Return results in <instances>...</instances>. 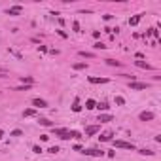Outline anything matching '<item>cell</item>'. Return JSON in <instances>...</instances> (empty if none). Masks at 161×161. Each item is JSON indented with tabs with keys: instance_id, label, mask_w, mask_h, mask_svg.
<instances>
[{
	"instance_id": "cell-1",
	"label": "cell",
	"mask_w": 161,
	"mask_h": 161,
	"mask_svg": "<svg viewBox=\"0 0 161 161\" xmlns=\"http://www.w3.org/2000/svg\"><path fill=\"white\" fill-rule=\"evenodd\" d=\"M116 148H123V150H135V144L133 142H125V140H114Z\"/></svg>"
},
{
	"instance_id": "cell-2",
	"label": "cell",
	"mask_w": 161,
	"mask_h": 161,
	"mask_svg": "<svg viewBox=\"0 0 161 161\" xmlns=\"http://www.w3.org/2000/svg\"><path fill=\"white\" fill-rule=\"evenodd\" d=\"M53 133H55V136H59V138H63V140L70 138V131H66V129H53Z\"/></svg>"
},
{
	"instance_id": "cell-3",
	"label": "cell",
	"mask_w": 161,
	"mask_h": 161,
	"mask_svg": "<svg viewBox=\"0 0 161 161\" xmlns=\"http://www.w3.org/2000/svg\"><path fill=\"white\" fill-rule=\"evenodd\" d=\"M133 91H140V89H148V83H142V82H131L129 83Z\"/></svg>"
},
{
	"instance_id": "cell-4",
	"label": "cell",
	"mask_w": 161,
	"mask_h": 161,
	"mask_svg": "<svg viewBox=\"0 0 161 161\" xmlns=\"http://www.w3.org/2000/svg\"><path fill=\"white\" fill-rule=\"evenodd\" d=\"M83 154L85 155H93V157H100V155H104V152L97 150V148H91V150H83Z\"/></svg>"
},
{
	"instance_id": "cell-5",
	"label": "cell",
	"mask_w": 161,
	"mask_h": 161,
	"mask_svg": "<svg viewBox=\"0 0 161 161\" xmlns=\"http://www.w3.org/2000/svg\"><path fill=\"white\" fill-rule=\"evenodd\" d=\"M99 133V125H89V127H85V135L87 136H93Z\"/></svg>"
},
{
	"instance_id": "cell-6",
	"label": "cell",
	"mask_w": 161,
	"mask_h": 161,
	"mask_svg": "<svg viewBox=\"0 0 161 161\" xmlns=\"http://www.w3.org/2000/svg\"><path fill=\"white\" fill-rule=\"evenodd\" d=\"M32 104H34V106H38V108H46L47 106V102L44 99H32Z\"/></svg>"
},
{
	"instance_id": "cell-7",
	"label": "cell",
	"mask_w": 161,
	"mask_h": 161,
	"mask_svg": "<svg viewBox=\"0 0 161 161\" xmlns=\"http://www.w3.org/2000/svg\"><path fill=\"white\" fill-rule=\"evenodd\" d=\"M112 119L114 118H112L110 114H99V121L100 123H108V121H112Z\"/></svg>"
},
{
	"instance_id": "cell-8",
	"label": "cell",
	"mask_w": 161,
	"mask_h": 161,
	"mask_svg": "<svg viewBox=\"0 0 161 161\" xmlns=\"http://www.w3.org/2000/svg\"><path fill=\"white\" fill-rule=\"evenodd\" d=\"M150 119H154V114H152V112H142V114H140V121H150Z\"/></svg>"
},
{
	"instance_id": "cell-9",
	"label": "cell",
	"mask_w": 161,
	"mask_h": 161,
	"mask_svg": "<svg viewBox=\"0 0 161 161\" xmlns=\"http://www.w3.org/2000/svg\"><path fill=\"white\" fill-rule=\"evenodd\" d=\"M89 82L91 83H108V78H97V76H91Z\"/></svg>"
},
{
	"instance_id": "cell-10",
	"label": "cell",
	"mask_w": 161,
	"mask_h": 161,
	"mask_svg": "<svg viewBox=\"0 0 161 161\" xmlns=\"http://www.w3.org/2000/svg\"><path fill=\"white\" fill-rule=\"evenodd\" d=\"M19 13H21V6H13L8 10V15H19Z\"/></svg>"
},
{
	"instance_id": "cell-11",
	"label": "cell",
	"mask_w": 161,
	"mask_h": 161,
	"mask_svg": "<svg viewBox=\"0 0 161 161\" xmlns=\"http://www.w3.org/2000/svg\"><path fill=\"white\" fill-rule=\"evenodd\" d=\"M136 66L138 68H146V70H152V66L148 63H144V61H136Z\"/></svg>"
},
{
	"instance_id": "cell-12",
	"label": "cell",
	"mask_w": 161,
	"mask_h": 161,
	"mask_svg": "<svg viewBox=\"0 0 161 161\" xmlns=\"http://www.w3.org/2000/svg\"><path fill=\"white\" fill-rule=\"evenodd\" d=\"M138 21H140V15H135V17H131V19H129V25H131V27H135V25H138Z\"/></svg>"
},
{
	"instance_id": "cell-13",
	"label": "cell",
	"mask_w": 161,
	"mask_h": 161,
	"mask_svg": "<svg viewBox=\"0 0 161 161\" xmlns=\"http://www.w3.org/2000/svg\"><path fill=\"white\" fill-rule=\"evenodd\" d=\"M40 125H44V127H51V121L47 118H40Z\"/></svg>"
},
{
	"instance_id": "cell-14",
	"label": "cell",
	"mask_w": 161,
	"mask_h": 161,
	"mask_svg": "<svg viewBox=\"0 0 161 161\" xmlns=\"http://www.w3.org/2000/svg\"><path fill=\"white\" fill-rule=\"evenodd\" d=\"M99 138L102 140V142H106V140H110V138H112V133H104V135H100Z\"/></svg>"
},
{
	"instance_id": "cell-15",
	"label": "cell",
	"mask_w": 161,
	"mask_h": 161,
	"mask_svg": "<svg viewBox=\"0 0 161 161\" xmlns=\"http://www.w3.org/2000/svg\"><path fill=\"white\" fill-rule=\"evenodd\" d=\"M34 114H36V112L32 110V108H27V110H25V114H23V116H25V118H30V116H34Z\"/></svg>"
},
{
	"instance_id": "cell-16",
	"label": "cell",
	"mask_w": 161,
	"mask_h": 161,
	"mask_svg": "<svg viewBox=\"0 0 161 161\" xmlns=\"http://www.w3.org/2000/svg\"><path fill=\"white\" fill-rule=\"evenodd\" d=\"M95 106H97V104H95V100H93V99H89V100L85 102V108H89V110H91V108H95Z\"/></svg>"
},
{
	"instance_id": "cell-17",
	"label": "cell",
	"mask_w": 161,
	"mask_h": 161,
	"mask_svg": "<svg viewBox=\"0 0 161 161\" xmlns=\"http://www.w3.org/2000/svg\"><path fill=\"white\" fill-rule=\"evenodd\" d=\"M146 34H150V36H155V38H157V36H159V30H157V29H150V30L146 32Z\"/></svg>"
},
{
	"instance_id": "cell-18",
	"label": "cell",
	"mask_w": 161,
	"mask_h": 161,
	"mask_svg": "<svg viewBox=\"0 0 161 161\" xmlns=\"http://www.w3.org/2000/svg\"><path fill=\"white\" fill-rule=\"evenodd\" d=\"M80 57H85V59H91V57H93V53H89V51H80Z\"/></svg>"
},
{
	"instance_id": "cell-19",
	"label": "cell",
	"mask_w": 161,
	"mask_h": 161,
	"mask_svg": "<svg viewBox=\"0 0 161 161\" xmlns=\"http://www.w3.org/2000/svg\"><path fill=\"white\" fill-rule=\"evenodd\" d=\"M116 104H118V106H123V104H125V99H123V97H116Z\"/></svg>"
},
{
	"instance_id": "cell-20",
	"label": "cell",
	"mask_w": 161,
	"mask_h": 161,
	"mask_svg": "<svg viewBox=\"0 0 161 161\" xmlns=\"http://www.w3.org/2000/svg\"><path fill=\"white\" fill-rule=\"evenodd\" d=\"M106 63L110 64V66H119V61H114V59H106Z\"/></svg>"
},
{
	"instance_id": "cell-21",
	"label": "cell",
	"mask_w": 161,
	"mask_h": 161,
	"mask_svg": "<svg viewBox=\"0 0 161 161\" xmlns=\"http://www.w3.org/2000/svg\"><path fill=\"white\" fill-rule=\"evenodd\" d=\"M85 66H87L85 63H76V64H74V68H76V70H82V68H85Z\"/></svg>"
},
{
	"instance_id": "cell-22",
	"label": "cell",
	"mask_w": 161,
	"mask_h": 161,
	"mask_svg": "<svg viewBox=\"0 0 161 161\" xmlns=\"http://www.w3.org/2000/svg\"><path fill=\"white\" fill-rule=\"evenodd\" d=\"M70 138H82V135L78 131H70Z\"/></svg>"
},
{
	"instance_id": "cell-23",
	"label": "cell",
	"mask_w": 161,
	"mask_h": 161,
	"mask_svg": "<svg viewBox=\"0 0 161 161\" xmlns=\"http://www.w3.org/2000/svg\"><path fill=\"white\" fill-rule=\"evenodd\" d=\"M21 82H27V83H29V85H30V83L34 82V80H32L30 76H23V78H21Z\"/></svg>"
},
{
	"instance_id": "cell-24",
	"label": "cell",
	"mask_w": 161,
	"mask_h": 161,
	"mask_svg": "<svg viewBox=\"0 0 161 161\" xmlns=\"http://www.w3.org/2000/svg\"><path fill=\"white\" fill-rule=\"evenodd\" d=\"M95 108H99V110H102V112H104V110L108 108V104H106V102H100V104H97Z\"/></svg>"
},
{
	"instance_id": "cell-25",
	"label": "cell",
	"mask_w": 161,
	"mask_h": 161,
	"mask_svg": "<svg viewBox=\"0 0 161 161\" xmlns=\"http://www.w3.org/2000/svg\"><path fill=\"white\" fill-rule=\"evenodd\" d=\"M138 154H142V155H154V152H152V150H140Z\"/></svg>"
},
{
	"instance_id": "cell-26",
	"label": "cell",
	"mask_w": 161,
	"mask_h": 161,
	"mask_svg": "<svg viewBox=\"0 0 161 161\" xmlns=\"http://www.w3.org/2000/svg\"><path fill=\"white\" fill-rule=\"evenodd\" d=\"M72 29H74V32H80V23L74 21V23H72Z\"/></svg>"
},
{
	"instance_id": "cell-27",
	"label": "cell",
	"mask_w": 161,
	"mask_h": 161,
	"mask_svg": "<svg viewBox=\"0 0 161 161\" xmlns=\"http://www.w3.org/2000/svg\"><path fill=\"white\" fill-rule=\"evenodd\" d=\"M72 110H74V112H80V110H82V106H80V104H78V100H76V102H74V106H72Z\"/></svg>"
},
{
	"instance_id": "cell-28",
	"label": "cell",
	"mask_w": 161,
	"mask_h": 161,
	"mask_svg": "<svg viewBox=\"0 0 161 161\" xmlns=\"http://www.w3.org/2000/svg\"><path fill=\"white\" fill-rule=\"evenodd\" d=\"M93 47H95V49H104V47H106V46H104V44H100V42H97Z\"/></svg>"
},
{
	"instance_id": "cell-29",
	"label": "cell",
	"mask_w": 161,
	"mask_h": 161,
	"mask_svg": "<svg viewBox=\"0 0 161 161\" xmlns=\"http://www.w3.org/2000/svg\"><path fill=\"white\" fill-rule=\"evenodd\" d=\"M21 135H23V133L19 131V129H15V131H11V136H21Z\"/></svg>"
},
{
	"instance_id": "cell-30",
	"label": "cell",
	"mask_w": 161,
	"mask_h": 161,
	"mask_svg": "<svg viewBox=\"0 0 161 161\" xmlns=\"http://www.w3.org/2000/svg\"><path fill=\"white\" fill-rule=\"evenodd\" d=\"M47 152H49V154H57V152H59V148H57V146H51Z\"/></svg>"
},
{
	"instance_id": "cell-31",
	"label": "cell",
	"mask_w": 161,
	"mask_h": 161,
	"mask_svg": "<svg viewBox=\"0 0 161 161\" xmlns=\"http://www.w3.org/2000/svg\"><path fill=\"white\" fill-rule=\"evenodd\" d=\"M6 74H8V68H0V78H4Z\"/></svg>"
},
{
	"instance_id": "cell-32",
	"label": "cell",
	"mask_w": 161,
	"mask_h": 161,
	"mask_svg": "<svg viewBox=\"0 0 161 161\" xmlns=\"http://www.w3.org/2000/svg\"><path fill=\"white\" fill-rule=\"evenodd\" d=\"M32 152H34V154H40V152H42V148H40V146H34V148H32Z\"/></svg>"
},
{
	"instance_id": "cell-33",
	"label": "cell",
	"mask_w": 161,
	"mask_h": 161,
	"mask_svg": "<svg viewBox=\"0 0 161 161\" xmlns=\"http://www.w3.org/2000/svg\"><path fill=\"white\" fill-rule=\"evenodd\" d=\"M59 32V36H61V38H66V32H64V30H57Z\"/></svg>"
},
{
	"instance_id": "cell-34",
	"label": "cell",
	"mask_w": 161,
	"mask_h": 161,
	"mask_svg": "<svg viewBox=\"0 0 161 161\" xmlns=\"http://www.w3.org/2000/svg\"><path fill=\"white\" fill-rule=\"evenodd\" d=\"M2 135H4V133H2V129H0V138H2Z\"/></svg>"
}]
</instances>
